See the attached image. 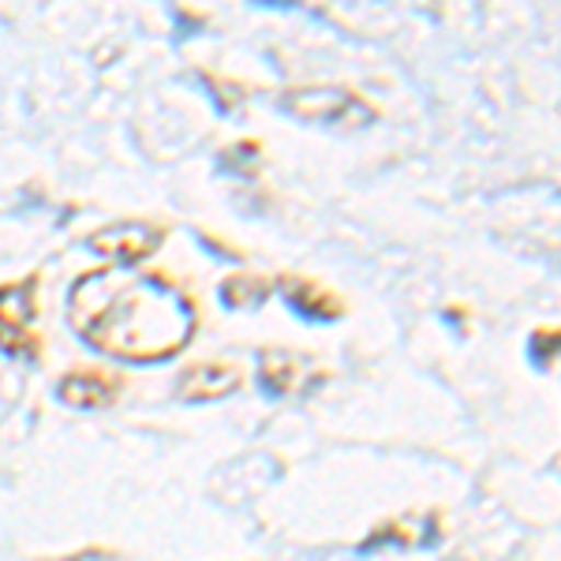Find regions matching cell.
Listing matches in <instances>:
<instances>
[{
    "mask_svg": "<svg viewBox=\"0 0 561 561\" xmlns=\"http://www.w3.org/2000/svg\"><path fill=\"white\" fill-rule=\"evenodd\" d=\"M68 322L87 348L135 367L165 364L195 341V300L161 274L90 270L68 288Z\"/></svg>",
    "mask_w": 561,
    "mask_h": 561,
    "instance_id": "cell-1",
    "label": "cell"
},
{
    "mask_svg": "<svg viewBox=\"0 0 561 561\" xmlns=\"http://www.w3.org/2000/svg\"><path fill=\"white\" fill-rule=\"evenodd\" d=\"M386 539H401V547H434L438 539V520L427 517H401V520H389L382 528L375 531L370 539H364V550L382 547Z\"/></svg>",
    "mask_w": 561,
    "mask_h": 561,
    "instance_id": "cell-9",
    "label": "cell"
},
{
    "mask_svg": "<svg viewBox=\"0 0 561 561\" xmlns=\"http://www.w3.org/2000/svg\"><path fill=\"white\" fill-rule=\"evenodd\" d=\"M277 108L300 124L319 128H367L375 121V105L348 87H296L277 98Z\"/></svg>",
    "mask_w": 561,
    "mask_h": 561,
    "instance_id": "cell-2",
    "label": "cell"
},
{
    "mask_svg": "<svg viewBox=\"0 0 561 561\" xmlns=\"http://www.w3.org/2000/svg\"><path fill=\"white\" fill-rule=\"evenodd\" d=\"M217 293H221L225 307H232V311H240V307H262L270 300V293H274V280L259 274H232L221 280Z\"/></svg>",
    "mask_w": 561,
    "mask_h": 561,
    "instance_id": "cell-10",
    "label": "cell"
},
{
    "mask_svg": "<svg viewBox=\"0 0 561 561\" xmlns=\"http://www.w3.org/2000/svg\"><path fill=\"white\" fill-rule=\"evenodd\" d=\"M165 225H153V221H113L105 229L90 232L87 248L98 251V255L121 262V266H135V262L150 259L153 251H161L165 243Z\"/></svg>",
    "mask_w": 561,
    "mask_h": 561,
    "instance_id": "cell-4",
    "label": "cell"
},
{
    "mask_svg": "<svg viewBox=\"0 0 561 561\" xmlns=\"http://www.w3.org/2000/svg\"><path fill=\"white\" fill-rule=\"evenodd\" d=\"M243 382V370L229 359H198V364H187L176 378V393L192 404L203 401H221V397L237 393Z\"/></svg>",
    "mask_w": 561,
    "mask_h": 561,
    "instance_id": "cell-5",
    "label": "cell"
},
{
    "mask_svg": "<svg viewBox=\"0 0 561 561\" xmlns=\"http://www.w3.org/2000/svg\"><path fill=\"white\" fill-rule=\"evenodd\" d=\"M38 274L0 285V352L23 359V364L42 359V333L34 325L38 322Z\"/></svg>",
    "mask_w": 561,
    "mask_h": 561,
    "instance_id": "cell-3",
    "label": "cell"
},
{
    "mask_svg": "<svg viewBox=\"0 0 561 561\" xmlns=\"http://www.w3.org/2000/svg\"><path fill=\"white\" fill-rule=\"evenodd\" d=\"M311 359L293 348H262L259 352V386L270 397H288L307 386Z\"/></svg>",
    "mask_w": 561,
    "mask_h": 561,
    "instance_id": "cell-8",
    "label": "cell"
},
{
    "mask_svg": "<svg viewBox=\"0 0 561 561\" xmlns=\"http://www.w3.org/2000/svg\"><path fill=\"white\" fill-rule=\"evenodd\" d=\"M121 397V378H113L108 370L98 367H83V370H68L57 382V401L71 404V409H108V404Z\"/></svg>",
    "mask_w": 561,
    "mask_h": 561,
    "instance_id": "cell-7",
    "label": "cell"
},
{
    "mask_svg": "<svg viewBox=\"0 0 561 561\" xmlns=\"http://www.w3.org/2000/svg\"><path fill=\"white\" fill-rule=\"evenodd\" d=\"M274 288L285 296V304L293 307L300 319L311 322H337L345 314V300L333 296L330 288L319 285L314 277H300V274H280L274 280Z\"/></svg>",
    "mask_w": 561,
    "mask_h": 561,
    "instance_id": "cell-6",
    "label": "cell"
},
{
    "mask_svg": "<svg viewBox=\"0 0 561 561\" xmlns=\"http://www.w3.org/2000/svg\"><path fill=\"white\" fill-rule=\"evenodd\" d=\"M259 153H262V142L259 139L232 142V147L221 153V169H225V173L251 176V173H255V165H259Z\"/></svg>",
    "mask_w": 561,
    "mask_h": 561,
    "instance_id": "cell-11",
    "label": "cell"
},
{
    "mask_svg": "<svg viewBox=\"0 0 561 561\" xmlns=\"http://www.w3.org/2000/svg\"><path fill=\"white\" fill-rule=\"evenodd\" d=\"M528 356L536 367H550L558 359V330L550 325V330H536L528 341Z\"/></svg>",
    "mask_w": 561,
    "mask_h": 561,
    "instance_id": "cell-12",
    "label": "cell"
}]
</instances>
